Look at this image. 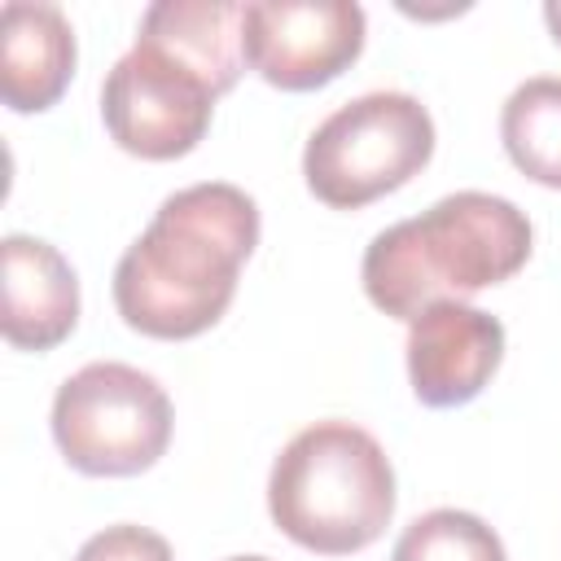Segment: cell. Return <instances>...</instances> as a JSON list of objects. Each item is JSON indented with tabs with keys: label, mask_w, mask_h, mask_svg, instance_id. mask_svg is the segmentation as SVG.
<instances>
[{
	"label": "cell",
	"mask_w": 561,
	"mask_h": 561,
	"mask_svg": "<svg viewBox=\"0 0 561 561\" xmlns=\"http://www.w3.org/2000/svg\"><path fill=\"white\" fill-rule=\"evenodd\" d=\"M543 22H548L552 39L561 44V0H548V4H543Z\"/></svg>",
	"instance_id": "cell-15"
},
{
	"label": "cell",
	"mask_w": 561,
	"mask_h": 561,
	"mask_svg": "<svg viewBox=\"0 0 561 561\" xmlns=\"http://www.w3.org/2000/svg\"><path fill=\"white\" fill-rule=\"evenodd\" d=\"M364 31L355 0H254L241 9L245 66L285 92L337 79L359 57Z\"/></svg>",
	"instance_id": "cell-7"
},
{
	"label": "cell",
	"mask_w": 561,
	"mask_h": 561,
	"mask_svg": "<svg viewBox=\"0 0 561 561\" xmlns=\"http://www.w3.org/2000/svg\"><path fill=\"white\" fill-rule=\"evenodd\" d=\"M259 245L245 188L202 180L175 188L114 267V307L145 337H197L232 302L241 263Z\"/></svg>",
	"instance_id": "cell-1"
},
{
	"label": "cell",
	"mask_w": 561,
	"mask_h": 561,
	"mask_svg": "<svg viewBox=\"0 0 561 561\" xmlns=\"http://www.w3.org/2000/svg\"><path fill=\"white\" fill-rule=\"evenodd\" d=\"M228 561H267V557H228Z\"/></svg>",
	"instance_id": "cell-16"
},
{
	"label": "cell",
	"mask_w": 561,
	"mask_h": 561,
	"mask_svg": "<svg viewBox=\"0 0 561 561\" xmlns=\"http://www.w3.org/2000/svg\"><path fill=\"white\" fill-rule=\"evenodd\" d=\"M4 298H0V333L9 346L48 351L79 324V280L66 254L39 237L9 232L0 245Z\"/></svg>",
	"instance_id": "cell-9"
},
{
	"label": "cell",
	"mask_w": 561,
	"mask_h": 561,
	"mask_svg": "<svg viewBox=\"0 0 561 561\" xmlns=\"http://www.w3.org/2000/svg\"><path fill=\"white\" fill-rule=\"evenodd\" d=\"M75 75L70 18L48 0H9L0 9V96L18 114L48 110Z\"/></svg>",
	"instance_id": "cell-10"
},
{
	"label": "cell",
	"mask_w": 561,
	"mask_h": 561,
	"mask_svg": "<svg viewBox=\"0 0 561 561\" xmlns=\"http://www.w3.org/2000/svg\"><path fill=\"white\" fill-rule=\"evenodd\" d=\"M75 561H175L171 557V543L149 530V526H131V522H118V526H105L96 530Z\"/></svg>",
	"instance_id": "cell-14"
},
{
	"label": "cell",
	"mask_w": 561,
	"mask_h": 561,
	"mask_svg": "<svg viewBox=\"0 0 561 561\" xmlns=\"http://www.w3.org/2000/svg\"><path fill=\"white\" fill-rule=\"evenodd\" d=\"M167 390L118 359L83 364L53 394V438L61 456L92 478L145 473L171 443Z\"/></svg>",
	"instance_id": "cell-5"
},
{
	"label": "cell",
	"mask_w": 561,
	"mask_h": 561,
	"mask_svg": "<svg viewBox=\"0 0 561 561\" xmlns=\"http://www.w3.org/2000/svg\"><path fill=\"white\" fill-rule=\"evenodd\" d=\"M267 513L320 557L359 552L394 517L390 456L351 421H316L280 447L267 478Z\"/></svg>",
	"instance_id": "cell-3"
},
{
	"label": "cell",
	"mask_w": 561,
	"mask_h": 561,
	"mask_svg": "<svg viewBox=\"0 0 561 561\" xmlns=\"http://www.w3.org/2000/svg\"><path fill=\"white\" fill-rule=\"evenodd\" d=\"M530 259V219L508 197L460 188L430 210L390 224L364 250V294L394 320L508 280Z\"/></svg>",
	"instance_id": "cell-2"
},
{
	"label": "cell",
	"mask_w": 561,
	"mask_h": 561,
	"mask_svg": "<svg viewBox=\"0 0 561 561\" xmlns=\"http://www.w3.org/2000/svg\"><path fill=\"white\" fill-rule=\"evenodd\" d=\"M500 136L522 175L561 188V79L535 75L517 83L500 110Z\"/></svg>",
	"instance_id": "cell-12"
},
{
	"label": "cell",
	"mask_w": 561,
	"mask_h": 561,
	"mask_svg": "<svg viewBox=\"0 0 561 561\" xmlns=\"http://www.w3.org/2000/svg\"><path fill=\"white\" fill-rule=\"evenodd\" d=\"M241 9L237 0H153L140 18L136 39L188 66L197 79L224 96L245 61L241 48Z\"/></svg>",
	"instance_id": "cell-11"
},
{
	"label": "cell",
	"mask_w": 561,
	"mask_h": 561,
	"mask_svg": "<svg viewBox=\"0 0 561 561\" xmlns=\"http://www.w3.org/2000/svg\"><path fill=\"white\" fill-rule=\"evenodd\" d=\"M434 153V118L408 92H364L337 105L302 149L307 188L333 206H368L408 184Z\"/></svg>",
	"instance_id": "cell-4"
},
{
	"label": "cell",
	"mask_w": 561,
	"mask_h": 561,
	"mask_svg": "<svg viewBox=\"0 0 561 561\" xmlns=\"http://www.w3.org/2000/svg\"><path fill=\"white\" fill-rule=\"evenodd\" d=\"M210 83L140 39L110 66L101 83V118L114 145L149 162L197 149L210 127Z\"/></svg>",
	"instance_id": "cell-6"
},
{
	"label": "cell",
	"mask_w": 561,
	"mask_h": 561,
	"mask_svg": "<svg viewBox=\"0 0 561 561\" xmlns=\"http://www.w3.org/2000/svg\"><path fill=\"white\" fill-rule=\"evenodd\" d=\"M504 359V324L460 298L425 307L408 324V381L425 408H460L482 394Z\"/></svg>",
	"instance_id": "cell-8"
},
{
	"label": "cell",
	"mask_w": 561,
	"mask_h": 561,
	"mask_svg": "<svg viewBox=\"0 0 561 561\" xmlns=\"http://www.w3.org/2000/svg\"><path fill=\"white\" fill-rule=\"evenodd\" d=\"M390 561H508L500 535L465 508L421 513L394 543Z\"/></svg>",
	"instance_id": "cell-13"
}]
</instances>
